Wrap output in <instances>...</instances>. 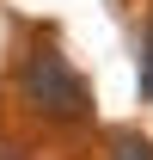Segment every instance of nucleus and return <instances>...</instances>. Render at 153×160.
<instances>
[{
  "label": "nucleus",
  "instance_id": "7ed1b4c3",
  "mask_svg": "<svg viewBox=\"0 0 153 160\" xmlns=\"http://www.w3.org/2000/svg\"><path fill=\"white\" fill-rule=\"evenodd\" d=\"M141 99H153V19H147V43H141Z\"/></svg>",
  "mask_w": 153,
  "mask_h": 160
},
{
  "label": "nucleus",
  "instance_id": "f03ea898",
  "mask_svg": "<svg viewBox=\"0 0 153 160\" xmlns=\"http://www.w3.org/2000/svg\"><path fill=\"white\" fill-rule=\"evenodd\" d=\"M110 160H153V142L135 136V129H116L110 136Z\"/></svg>",
  "mask_w": 153,
  "mask_h": 160
},
{
  "label": "nucleus",
  "instance_id": "f257e3e1",
  "mask_svg": "<svg viewBox=\"0 0 153 160\" xmlns=\"http://www.w3.org/2000/svg\"><path fill=\"white\" fill-rule=\"evenodd\" d=\"M19 99L49 123H86L92 117V86L61 49H31L19 68Z\"/></svg>",
  "mask_w": 153,
  "mask_h": 160
}]
</instances>
